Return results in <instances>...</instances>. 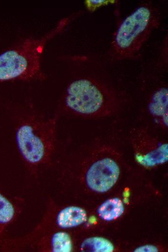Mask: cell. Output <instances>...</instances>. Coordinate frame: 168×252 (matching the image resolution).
I'll return each mask as SVG.
<instances>
[{
  "mask_svg": "<svg viewBox=\"0 0 168 252\" xmlns=\"http://www.w3.org/2000/svg\"><path fill=\"white\" fill-rule=\"evenodd\" d=\"M63 103L65 109L70 113L92 119L112 116L119 111L121 104L112 88L90 78H80L70 82Z\"/></svg>",
  "mask_w": 168,
  "mask_h": 252,
  "instance_id": "cell-1",
  "label": "cell"
},
{
  "mask_svg": "<svg viewBox=\"0 0 168 252\" xmlns=\"http://www.w3.org/2000/svg\"><path fill=\"white\" fill-rule=\"evenodd\" d=\"M160 22L158 11L153 5L140 4L125 17L114 32L111 45L112 56L117 60L135 58Z\"/></svg>",
  "mask_w": 168,
  "mask_h": 252,
  "instance_id": "cell-2",
  "label": "cell"
},
{
  "mask_svg": "<svg viewBox=\"0 0 168 252\" xmlns=\"http://www.w3.org/2000/svg\"><path fill=\"white\" fill-rule=\"evenodd\" d=\"M56 118L41 120L30 117L16 133L17 146L28 170L37 174L51 161L55 149Z\"/></svg>",
  "mask_w": 168,
  "mask_h": 252,
  "instance_id": "cell-3",
  "label": "cell"
},
{
  "mask_svg": "<svg viewBox=\"0 0 168 252\" xmlns=\"http://www.w3.org/2000/svg\"><path fill=\"white\" fill-rule=\"evenodd\" d=\"M68 21V18L63 19L42 38L26 39L17 47L0 54V81L42 78L40 59L43 48L47 41L60 32Z\"/></svg>",
  "mask_w": 168,
  "mask_h": 252,
  "instance_id": "cell-4",
  "label": "cell"
},
{
  "mask_svg": "<svg viewBox=\"0 0 168 252\" xmlns=\"http://www.w3.org/2000/svg\"><path fill=\"white\" fill-rule=\"evenodd\" d=\"M118 156L107 145L96 147L85 157L80 167V178L90 189L105 192L117 182L121 169Z\"/></svg>",
  "mask_w": 168,
  "mask_h": 252,
  "instance_id": "cell-5",
  "label": "cell"
},
{
  "mask_svg": "<svg viewBox=\"0 0 168 252\" xmlns=\"http://www.w3.org/2000/svg\"><path fill=\"white\" fill-rule=\"evenodd\" d=\"M130 138L137 161L151 168L168 161V143L154 136L146 127L132 129Z\"/></svg>",
  "mask_w": 168,
  "mask_h": 252,
  "instance_id": "cell-6",
  "label": "cell"
},
{
  "mask_svg": "<svg viewBox=\"0 0 168 252\" xmlns=\"http://www.w3.org/2000/svg\"><path fill=\"white\" fill-rule=\"evenodd\" d=\"M51 226L55 224L61 229L77 227L84 223L87 219L86 211L77 206H69L58 211L55 215L54 207L49 201L45 209Z\"/></svg>",
  "mask_w": 168,
  "mask_h": 252,
  "instance_id": "cell-7",
  "label": "cell"
},
{
  "mask_svg": "<svg viewBox=\"0 0 168 252\" xmlns=\"http://www.w3.org/2000/svg\"><path fill=\"white\" fill-rule=\"evenodd\" d=\"M30 247L38 252H70L72 250L73 243L68 233L50 230L39 236Z\"/></svg>",
  "mask_w": 168,
  "mask_h": 252,
  "instance_id": "cell-8",
  "label": "cell"
},
{
  "mask_svg": "<svg viewBox=\"0 0 168 252\" xmlns=\"http://www.w3.org/2000/svg\"><path fill=\"white\" fill-rule=\"evenodd\" d=\"M168 88L160 86L151 94L147 110L154 122L162 128H168Z\"/></svg>",
  "mask_w": 168,
  "mask_h": 252,
  "instance_id": "cell-9",
  "label": "cell"
},
{
  "mask_svg": "<svg viewBox=\"0 0 168 252\" xmlns=\"http://www.w3.org/2000/svg\"><path fill=\"white\" fill-rule=\"evenodd\" d=\"M22 200L16 197H10L0 190V243L8 227L22 211Z\"/></svg>",
  "mask_w": 168,
  "mask_h": 252,
  "instance_id": "cell-10",
  "label": "cell"
},
{
  "mask_svg": "<svg viewBox=\"0 0 168 252\" xmlns=\"http://www.w3.org/2000/svg\"><path fill=\"white\" fill-rule=\"evenodd\" d=\"M123 202L118 198L109 199L98 209V216L106 221L113 220L121 216L124 211Z\"/></svg>",
  "mask_w": 168,
  "mask_h": 252,
  "instance_id": "cell-11",
  "label": "cell"
},
{
  "mask_svg": "<svg viewBox=\"0 0 168 252\" xmlns=\"http://www.w3.org/2000/svg\"><path fill=\"white\" fill-rule=\"evenodd\" d=\"M83 252H111L114 250L113 244L108 239L100 237L86 238L81 245Z\"/></svg>",
  "mask_w": 168,
  "mask_h": 252,
  "instance_id": "cell-12",
  "label": "cell"
},
{
  "mask_svg": "<svg viewBox=\"0 0 168 252\" xmlns=\"http://www.w3.org/2000/svg\"><path fill=\"white\" fill-rule=\"evenodd\" d=\"M116 0H88L85 1V4L87 9L91 12H93L97 9L103 6H106L109 4H113L115 3Z\"/></svg>",
  "mask_w": 168,
  "mask_h": 252,
  "instance_id": "cell-13",
  "label": "cell"
},
{
  "mask_svg": "<svg viewBox=\"0 0 168 252\" xmlns=\"http://www.w3.org/2000/svg\"><path fill=\"white\" fill-rule=\"evenodd\" d=\"M135 252H157L158 249L157 247L153 245H144L138 247L136 248Z\"/></svg>",
  "mask_w": 168,
  "mask_h": 252,
  "instance_id": "cell-14",
  "label": "cell"
}]
</instances>
